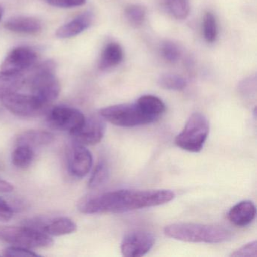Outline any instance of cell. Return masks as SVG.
I'll use <instances>...</instances> for the list:
<instances>
[{"label": "cell", "mask_w": 257, "mask_h": 257, "mask_svg": "<svg viewBox=\"0 0 257 257\" xmlns=\"http://www.w3.org/2000/svg\"><path fill=\"white\" fill-rule=\"evenodd\" d=\"M92 165L93 156L91 152L85 146L74 143L69 160L70 173L78 178H82L90 172Z\"/></svg>", "instance_id": "obj_12"}, {"label": "cell", "mask_w": 257, "mask_h": 257, "mask_svg": "<svg viewBox=\"0 0 257 257\" xmlns=\"http://www.w3.org/2000/svg\"><path fill=\"white\" fill-rule=\"evenodd\" d=\"M85 118L80 111L65 106H55L48 115V121L52 127L69 132L70 135L83 124Z\"/></svg>", "instance_id": "obj_8"}, {"label": "cell", "mask_w": 257, "mask_h": 257, "mask_svg": "<svg viewBox=\"0 0 257 257\" xmlns=\"http://www.w3.org/2000/svg\"><path fill=\"white\" fill-rule=\"evenodd\" d=\"M93 22V15L91 13H85L76 19L61 26L57 31L56 36L59 38H71L79 35L88 29Z\"/></svg>", "instance_id": "obj_15"}, {"label": "cell", "mask_w": 257, "mask_h": 257, "mask_svg": "<svg viewBox=\"0 0 257 257\" xmlns=\"http://www.w3.org/2000/svg\"><path fill=\"white\" fill-rule=\"evenodd\" d=\"M37 53L28 47L13 49L6 57L0 67V73L7 75L22 74L25 70L35 64Z\"/></svg>", "instance_id": "obj_9"}, {"label": "cell", "mask_w": 257, "mask_h": 257, "mask_svg": "<svg viewBox=\"0 0 257 257\" xmlns=\"http://www.w3.org/2000/svg\"><path fill=\"white\" fill-rule=\"evenodd\" d=\"M13 207L2 197H0V221L8 222L13 217Z\"/></svg>", "instance_id": "obj_31"}, {"label": "cell", "mask_w": 257, "mask_h": 257, "mask_svg": "<svg viewBox=\"0 0 257 257\" xmlns=\"http://www.w3.org/2000/svg\"><path fill=\"white\" fill-rule=\"evenodd\" d=\"M256 241L249 242L231 254V256H256Z\"/></svg>", "instance_id": "obj_29"}, {"label": "cell", "mask_w": 257, "mask_h": 257, "mask_svg": "<svg viewBox=\"0 0 257 257\" xmlns=\"http://www.w3.org/2000/svg\"><path fill=\"white\" fill-rule=\"evenodd\" d=\"M210 132V124L204 114L195 112L186 121L184 127L176 136L174 142L182 150L198 153L204 147Z\"/></svg>", "instance_id": "obj_3"}, {"label": "cell", "mask_w": 257, "mask_h": 257, "mask_svg": "<svg viewBox=\"0 0 257 257\" xmlns=\"http://www.w3.org/2000/svg\"><path fill=\"white\" fill-rule=\"evenodd\" d=\"M162 57L169 63H176L180 57V51L174 43L167 42L162 45L161 49Z\"/></svg>", "instance_id": "obj_27"}, {"label": "cell", "mask_w": 257, "mask_h": 257, "mask_svg": "<svg viewBox=\"0 0 257 257\" xmlns=\"http://www.w3.org/2000/svg\"><path fill=\"white\" fill-rule=\"evenodd\" d=\"M124 58L122 48L118 43H112L108 45L103 53L100 61L101 69H108L121 64Z\"/></svg>", "instance_id": "obj_19"}, {"label": "cell", "mask_w": 257, "mask_h": 257, "mask_svg": "<svg viewBox=\"0 0 257 257\" xmlns=\"http://www.w3.org/2000/svg\"><path fill=\"white\" fill-rule=\"evenodd\" d=\"M4 255L10 257L39 256L38 254L33 252L31 249L16 246L6 248L4 250Z\"/></svg>", "instance_id": "obj_28"}, {"label": "cell", "mask_w": 257, "mask_h": 257, "mask_svg": "<svg viewBox=\"0 0 257 257\" xmlns=\"http://www.w3.org/2000/svg\"><path fill=\"white\" fill-rule=\"evenodd\" d=\"M164 233L170 238L190 243H219L233 238V233L224 227L191 222L167 225Z\"/></svg>", "instance_id": "obj_2"}, {"label": "cell", "mask_w": 257, "mask_h": 257, "mask_svg": "<svg viewBox=\"0 0 257 257\" xmlns=\"http://www.w3.org/2000/svg\"><path fill=\"white\" fill-rule=\"evenodd\" d=\"M3 13H4V11H3L2 7H0V20H1V18H2Z\"/></svg>", "instance_id": "obj_33"}, {"label": "cell", "mask_w": 257, "mask_h": 257, "mask_svg": "<svg viewBox=\"0 0 257 257\" xmlns=\"http://www.w3.org/2000/svg\"><path fill=\"white\" fill-rule=\"evenodd\" d=\"M137 104L143 112L156 118V120L165 112L166 109V106L163 101L156 96H142L138 99Z\"/></svg>", "instance_id": "obj_18"}, {"label": "cell", "mask_w": 257, "mask_h": 257, "mask_svg": "<svg viewBox=\"0 0 257 257\" xmlns=\"http://www.w3.org/2000/svg\"><path fill=\"white\" fill-rule=\"evenodd\" d=\"M203 28L206 41L213 43L217 37L218 30L216 18L211 13H207L204 15Z\"/></svg>", "instance_id": "obj_26"}, {"label": "cell", "mask_w": 257, "mask_h": 257, "mask_svg": "<svg viewBox=\"0 0 257 257\" xmlns=\"http://www.w3.org/2000/svg\"><path fill=\"white\" fill-rule=\"evenodd\" d=\"M106 124L97 117L85 118V122L76 132L71 134L74 143L84 146L99 144L104 137Z\"/></svg>", "instance_id": "obj_11"}, {"label": "cell", "mask_w": 257, "mask_h": 257, "mask_svg": "<svg viewBox=\"0 0 257 257\" xmlns=\"http://www.w3.org/2000/svg\"><path fill=\"white\" fill-rule=\"evenodd\" d=\"M34 159V149L28 146L17 145L12 155V161L15 166L22 169L28 168Z\"/></svg>", "instance_id": "obj_21"}, {"label": "cell", "mask_w": 257, "mask_h": 257, "mask_svg": "<svg viewBox=\"0 0 257 257\" xmlns=\"http://www.w3.org/2000/svg\"><path fill=\"white\" fill-rule=\"evenodd\" d=\"M174 198V192L168 189H121L84 198L79 210L85 214L125 213L162 205Z\"/></svg>", "instance_id": "obj_1"}, {"label": "cell", "mask_w": 257, "mask_h": 257, "mask_svg": "<svg viewBox=\"0 0 257 257\" xmlns=\"http://www.w3.org/2000/svg\"><path fill=\"white\" fill-rule=\"evenodd\" d=\"M25 82L23 75H7L0 73V99L6 94L16 92Z\"/></svg>", "instance_id": "obj_20"}, {"label": "cell", "mask_w": 257, "mask_h": 257, "mask_svg": "<svg viewBox=\"0 0 257 257\" xmlns=\"http://www.w3.org/2000/svg\"><path fill=\"white\" fill-rule=\"evenodd\" d=\"M124 16L131 25L138 28L141 26L145 20L146 10L142 6L131 4L126 7Z\"/></svg>", "instance_id": "obj_25"}, {"label": "cell", "mask_w": 257, "mask_h": 257, "mask_svg": "<svg viewBox=\"0 0 257 257\" xmlns=\"http://www.w3.org/2000/svg\"><path fill=\"white\" fill-rule=\"evenodd\" d=\"M256 216V207L252 201H242L231 207L228 217L233 225L246 227L252 223Z\"/></svg>", "instance_id": "obj_13"}, {"label": "cell", "mask_w": 257, "mask_h": 257, "mask_svg": "<svg viewBox=\"0 0 257 257\" xmlns=\"http://www.w3.org/2000/svg\"><path fill=\"white\" fill-rule=\"evenodd\" d=\"M48 4L59 8H74L86 4L87 0H46Z\"/></svg>", "instance_id": "obj_30"}, {"label": "cell", "mask_w": 257, "mask_h": 257, "mask_svg": "<svg viewBox=\"0 0 257 257\" xmlns=\"http://www.w3.org/2000/svg\"><path fill=\"white\" fill-rule=\"evenodd\" d=\"M31 93L46 106L56 100L61 91V85L54 73V64L46 62L39 67L30 82Z\"/></svg>", "instance_id": "obj_6"}, {"label": "cell", "mask_w": 257, "mask_h": 257, "mask_svg": "<svg viewBox=\"0 0 257 257\" xmlns=\"http://www.w3.org/2000/svg\"><path fill=\"white\" fill-rule=\"evenodd\" d=\"M77 225L72 219L67 217H58L45 222L42 220L40 230L49 236H62L74 233Z\"/></svg>", "instance_id": "obj_14"}, {"label": "cell", "mask_w": 257, "mask_h": 257, "mask_svg": "<svg viewBox=\"0 0 257 257\" xmlns=\"http://www.w3.org/2000/svg\"><path fill=\"white\" fill-rule=\"evenodd\" d=\"M100 115L114 125L124 127L144 125L156 121V118L143 112L137 103L103 108L100 110Z\"/></svg>", "instance_id": "obj_5"}, {"label": "cell", "mask_w": 257, "mask_h": 257, "mask_svg": "<svg viewBox=\"0 0 257 257\" xmlns=\"http://www.w3.org/2000/svg\"><path fill=\"white\" fill-rule=\"evenodd\" d=\"M3 104L13 115L24 118L39 116L46 111L47 106L33 94L16 92L6 94L1 98Z\"/></svg>", "instance_id": "obj_7"}, {"label": "cell", "mask_w": 257, "mask_h": 257, "mask_svg": "<svg viewBox=\"0 0 257 257\" xmlns=\"http://www.w3.org/2000/svg\"><path fill=\"white\" fill-rule=\"evenodd\" d=\"M109 170L106 162L101 161L96 166L92 175L88 182V186L91 189H97L106 183L109 179Z\"/></svg>", "instance_id": "obj_24"}, {"label": "cell", "mask_w": 257, "mask_h": 257, "mask_svg": "<svg viewBox=\"0 0 257 257\" xmlns=\"http://www.w3.org/2000/svg\"><path fill=\"white\" fill-rule=\"evenodd\" d=\"M13 190H14V186L11 183L0 179V192L7 193V192H13Z\"/></svg>", "instance_id": "obj_32"}, {"label": "cell", "mask_w": 257, "mask_h": 257, "mask_svg": "<svg viewBox=\"0 0 257 257\" xmlns=\"http://www.w3.org/2000/svg\"><path fill=\"white\" fill-rule=\"evenodd\" d=\"M158 84L161 88L171 91H182L187 85L186 79L175 74H164L160 76Z\"/></svg>", "instance_id": "obj_23"}, {"label": "cell", "mask_w": 257, "mask_h": 257, "mask_svg": "<svg viewBox=\"0 0 257 257\" xmlns=\"http://www.w3.org/2000/svg\"><path fill=\"white\" fill-rule=\"evenodd\" d=\"M155 237L148 231H132L121 242V253L125 257H140L145 255L154 246Z\"/></svg>", "instance_id": "obj_10"}, {"label": "cell", "mask_w": 257, "mask_h": 257, "mask_svg": "<svg viewBox=\"0 0 257 257\" xmlns=\"http://www.w3.org/2000/svg\"><path fill=\"white\" fill-rule=\"evenodd\" d=\"M165 6L170 14L177 19H185L189 14V0H165Z\"/></svg>", "instance_id": "obj_22"}, {"label": "cell", "mask_w": 257, "mask_h": 257, "mask_svg": "<svg viewBox=\"0 0 257 257\" xmlns=\"http://www.w3.org/2000/svg\"><path fill=\"white\" fill-rule=\"evenodd\" d=\"M55 135L51 132L41 130L25 131L16 138V145H25L34 149L52 144Z\"/></svg>", "instance_id": "obj_16"}, {"label": "cell", "mask_w": 257, "mask_h": 257, "mask_svg": "<svg viewBox=\"0 0 257 257\" xmlns=\"http://www.w3.org/2000/svg\"><path fill=\"white\" fill-rule=\"evenodd\" d=\"M0 240L29 249L49 247L53 244L51 236L27 225L0 226Z\"/></svg>", "instance_id": "obj_4"}, {"label": "cell", "mask_w": 257, "mask_h": 257, "mask_svg": "<svg viewBox=\"0 0 257 257\" xmlns=\"http://www.w3.org/2000/svg\"><path fill=\"white\" fill-rule=\"evenodd\" d=\"M5 28L19 34H34L41 31L42 25L40 21L34 18L20 16L7 21Z\"/></svg>", "instance_id": "obj_17"}]
</instances>
